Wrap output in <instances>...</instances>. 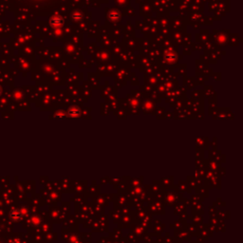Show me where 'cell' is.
<instances>
[{
	"label": "cell",
	"instance_id": "6da1fadb",
	"mask_svg": "<svg viewBox=\"0 0 243 243\" xmlns=\"http://www.w3.org/2000/svg\"><path fill=\"white\" fill-rule=\"evenodd\" d=\"M50 24L54 27H61L64 24V19L60 15H54L50 18Z\"/></svg>",
	"mask_w": 243,
	"mask_h": 243
},
{
	"label": "cell",
	"instance_id": "277c9868",
	"mask_svg": "<svg viewBox=\"0 0 243 243\" xmlns=\"http://www.w3.org/2000/svg\"><path fill=\"white\" fill-rule=\"evenodd\" d=\"M72 18L74 20H81L82 19V14H80V12H74V14L72 15Z\"/></svg>",
	"mask_w": 243,
	"mask_h": 243
},
{
	"label": "cell",
	"instance_id": "5b68a950",
	"mask_svg": "<svg viewBox=\"0 0 243 243\" xmlns=\"http://www.w3.org/2000/svg\"><path fill=\"white\" fill-rule=\"evenodd\" d=\"M1 92H2V89H1V86H0V94H1Z\"/></svg>",
	"mask_w": 243,
	"mask_h": 243
},
{
	"label": "cell",
	"instance_id": "7a4b0ae2",
	"mask_svg": "<svg viewBox=\"0 0 243 243\" xmlns=\"http://www.w3.org/2000/svg\"><path fill=\"white\" fill-rule=\"evenodd\" d=\"M10 219L14 220V221H18V220H21V217H22L20 211H18V210L11 211L10 214Z\"/></svg>",
	"mask_w": 243,
	"mask_h": 243
},
{
	"label": "cell",
	"instance_id": "3957f363",
	"mask_svg": "<svg viewBox=\"0 0 243 243\" xmlns=\"http://www.w3.org/2000/svg\"><path fill=\"white\" fill-rule=\"evenodd\" d=\"M69 115L71 118H76L80 115V110L77 107H72L69 110Z\"/></svg>",
	"mask_w": 243,
	"mask_h": 243
}]
</instances>
